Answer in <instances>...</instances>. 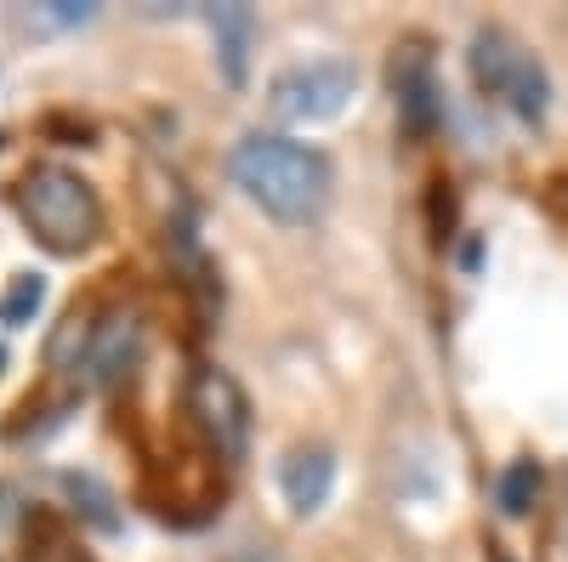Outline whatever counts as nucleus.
Listing matches in <instances>:
<instances>
[{"instance_id": "f257e3e1", "label": "nucleus", "mask_w": 568, "mask_h": 562, "mask_svg": "<svg viewBox=\"0 0 568 562\" xmlns=\"http://www.w3.org/2000/svg\"><path fill=\"white\" fill-rule=\"evenodd\" d=\"M233 182L278 222H313L329 200L324 154L291 143V136H245L233 149Z\"/></svg>"}, {"instance_id": "7ed1b4c3", "label": "nucleus", "mask_w": 568, "mask_h": 562, "mask_svg": "<svg viewBox=\"0 0 568 562\" xmlns=\"http://www.w3.org/2000/svg\"><path fill=\"white\" fill-rule=\"evenodd\" d=\"M471 80L489 98H506L524 120H546V109H551V80H546L540 58L524 52L506 29H478V40H471Z\"/></svg>"}, {"instance_id": "6e6552de", "label": "nucleus", "mask_w": 568, "mask_h": 562, "mask_svg": "<svg viewBox=\"0 0 568 562\" xmlns=\"http://www.w3.org/2000/svg\"><path fill=\"white\" fill-rule=\"evenodd\" d=\"M205 18H211V29H216L222 74H227L233 85H240V80H245V52H251V29H256L251 7H211Z\"/></svg>"}, {"instance_id": "423d86ee", "label": "nucleus", "mask_w": 568, "mask_h": 562, "mask_svg": "<svg viewBox=\"0 0 568 562\" xmlns=\"http://www.w3.org/2000/svg\"><path fill=\"white\" fill-rule=\"evenodd\" d=\"M278 489H284V505H291L296 518H313L329 500V489H336V454L318 449V443L291 449V460H284V472H278Z\"/></svg>"}, {"instance_id": "f03ea898", "label": "nucleus", "mask_w": 568, "mask_h": 562, "mask_svg": "<svg viewBox=\"0 0 568 562\" xmlns=\"http://www.w3.org/2000/svg\"><path fill=\"white\" fill-rule=\"evenodd\" d=\"M18 216L23 227L45 251L58 256H80L98 245L103 233V200L80 171L69 165H34L23 182H18Z\"/></svg>"}, {"instance_id": "f8f14e48", "label": "nucleus", "mask_w": 568, "mask_h": 562, "mask_svg": "<svg viewBox=\"0 0 568 562\" xmlns=\"http://www.w3.org/2000/svg\"><path fill=\"white\" fill-rule=\"evenodd\" d=\"M500 562H506V556H500Z\"/></svg>"}, {"instance_id": "0eeeda50", "label": "nucleus", "mask_w": 568, "mask_h": 562, "mask_svg": "<svg viewBox=\"0 0 568 562\" xmlns=\"http://www.w3.org/2000/svg\"><path fill=\"white\" fill-rule=\"evenodd\" d=\"M393 91H398V103H404L415 131L433 125V98H438V91H433V63H426L420 45H409V52L393 58Z\"/></svg>"}, {"instance_id": "1a4fd4ad", "label": "nucleus", "mask_w": 568, "mask_h": 562, "mask_svg": "<svg viewBox=\"0 0 568 562\" xmlns=\"http://www.w3.org/2000/svg\"><path fill=\"white\" fill-rule=\"evenodd\" d=\"M40 302H45V278L40 273H18L12 285H7V296H0V324L18 330V324H29L40 313Z\"/></svg>"}, {"instance_id": "39448f33", "label": "nucleus", "mask_w": 568, "mask_h": 562, "mask_svg": "<svg viewBox=\"0 0 568 562\" xmlns=\"http://www.w3.org/2000/svg\"><path fill=\"white\" fill-rule=\"evenodd\" d=\"M187 403H194L200 427H205V438L216 443L222 460L245 454V443H251V403H245L240 381H233L227 369H216V364L194 369V381H187Z\"/></svg>"}, {"instance_id": "9d476101", "label": "nucleus", "mask_w": 568, "mask_h": 562, "mask_svg": "<svg viewBox=\"0 0 568 562\" xmlns=\"http://www.w3.org/2000/svg\"><path fill=\"white\" fill-rule=\"evenodd\" d=\"M535 489H540L535 460H517V466H506V478H500V511H506V518H524V511L535 505Z\"/></svg>"}, {"instance_id": "20e7f679", "label": "nucleus", "mask_w": 568, "mask_h": 562, "mask_svg": "<svg viewBox=\"0 0 568 562\" xmlns=\"http://www.w3.org/2000/svg\"><path fill=\"white\" fill-rule=\"evenodd\" d=\"M358 98V69L347 58H313V63H291L284 74H273L267 103L278 120L291 125H318L336 120L347 103Z\"/></svg>"}, {"instance_id": "9b49d317", "label": "nucleus", "mask_w": 568, "mask_h": 562, "mask_svg": "<svg viewBox=\"0 0 568 562\" xmlns=\"http://www.w3.org/2000/svg\"><path fill=\"white\" fill-rule=\"evenodd\" d=\"M40 18L58 23V29H69V23H91V7H74V0H52V7H45Z\"/></svg>"}]
</instances>
